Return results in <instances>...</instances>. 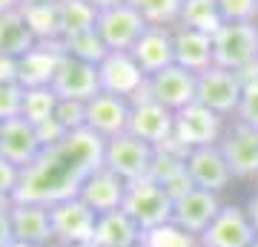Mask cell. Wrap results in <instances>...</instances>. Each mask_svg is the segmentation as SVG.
Masks as SVG:
<instances>
[{
    "instance_id": "9c48e42d",
    "label": "cell",
    "mask_w": 258,
    "mask_h": 247,
    "mask_svg": "<svg viewBox=\"0 0 258 247\" xmlns=\"http://www.w3.org/2000/svg\"><path fill=\"white\" fill-rule=\"evenodd\" d=\"M52 213V230H55V247L60 244H78V241H92L98 213L83 202L81 195L63 199V202L49 204Z\"/></svg>"
},
{
    "instance_id": "e0dca14e",
    "label": "cell",
    "mask_w": 258,
    "mask_h": 247,
    "mask_svg": "<svg viewBox=\"0 0 258 247\" xmlns=\"http://www.w3.org/2000/svg\"><path fill=\"white\" fill-rule=\"evenodd\" d=\"M129 132L158 150V146H164V144L172 141V132H175V112H169L166 107L149 101V98H138V101H132Z\"/></svg>"
},
{
    "instance_id": "f1b7e54d",
    "label": "cell",
    "mask_w": 258,
    "mask_h": 247,
    "mask_svg": "<svg viewBox=\"0 0 258 247\" xmlns=\"http://www.w3.org/2000/svg\"><path fill=\"white\" fill-rule=\"evenodd\" d=\"M57 101H60V98L52 92V86L26 89L23 92V110H20V118H26L29 124H35V127H43L46 121L55 118Z\"/></svg>"
},
{
    "instance_id": "2e32d148",
    "label": "cell",
    "mask_w": 258,
    "mask_h": 247,
    "mask_svg": "<svg viewBox=\"0 0 258 247\" xmlns=\"http://www.w3.org/2000/svg\"><path fill=\"white\" fill-rule=\"evenodd\" d=\"M46 146L40 141L35 124H29L26 118H9L0 124V158L12 161L15 167L26 170L40 158Z\"/></svg>"
},
{
    "instance_id": "603a6c76",
    "label": "cell",
    "mask_w": 258,
    "mask_h": 247,
    "mask_svg": "<svg viewBox=\"0 0 258 247\" xmlns=\"http://www.w3.org/2000/svg\"><path fill=\"white\" fill-rule=\"evenodd\" d=\"M132 58L138 61L144 75H155L175 64V46H172V26H149L132 49Z\"/></svg>"
},
{
    "instance_id": "f546056e",
    "label": "cell",
    "mask_w": 258,
    "mask_h": 247,
    "mask_svg": "<svg viewBox=\"0 0 258 247\" xmlns=\"http://www.w3.org/2000/svg\"><path fill=\"white\" fill-rule=\"evenodd\" d=\"M149 26H175L184 0H126Z\"/></svg>"
},
{
    "instance_id": "8992f818",
    "label": "cell",
    "mask_w": 258,
    "mask_h": 247,
    "mask_svg": "<svg viewBox=\"0 0 258 247\" xmlns=\"http://www.w3.org/2000/svg\"><path fill=\"white\" fill-rule=\"evenodd\" d=\"M195 92H198V75L186 72L184 66L172 64L166 69H161V72L149 75L147 86H144V92L138 98H149V101L166 107L169 112H181L184 107L195 104Z\"/></svg>"
},
{
    "instance_id": "1f68e13d",
    "label": "cell",
    "mask_w": 258,
    "mask_h": 247,
    "mask_svg": "<svg viewBox=\"0 0 258 247\" xmlns=\"http://www.w3.org/2000/svg\"><path fill=\"white\" fill-rule=\"evenodd\" d=\"M238 75H241V81H244V95H241L238 112H235L232 121H241V124L258 129V64L247 66Z\"/></svg>"
},
{
    "instance_id": "7c38bea8",
    "label": "cell",
    "mask_w": 258,
    "mask_h": 247,
    "mask_svg": "<svg viewBox=\"0 0 258 247\" xmlns=\"http://www.w3.org/2000/svg\"><path fill=\"white\" fill-rule=\"evenodd\" d=\"M218 146H221L235 181H258V129L241 121H230Z\"/></svg>"
},
{
    "instance_id": "4fadbf2b",
    "label": "cell",
    "mask_w": 258,
    "mask_h": 247,
    "mask_svg": "<svg viewBox=\"0 0 258 247\" xmlns=\"http://www.w3.org/2000/svg\"><path fill=\"white\" fill-rule=\"evenodd\" d=\"M98 81H101V92L135 101L147 86V75L132 58V52H109L98 64Z\"/></svg>"
},
{
    "instance_id": "484cf974",
    "label": "cell",
    "mask_w": 258,
    "mask_h": 247,
    "mask_svg": "<svg viewBox=\"0 0 258 247\" xmlns=\"http://www.w3.org/2000/svg\"><path fill=\"white\" fill-rule=\"evenodd\" d=\"M175 26L195 29V32H204V35H215L224 26V20L215 0H184Z\"/></svg>"
},
{
    "instance_id": "d6a6232c",
    "label": "cell",
    "mask_w": 258,
    "mask_h": 247,
    "mask_svg": "<svg viewBox=\"0 0 258 247\" xmlns=\"http://www.w3.org/2000/svg\"><path fill=\"white\" fill-rule=\"evenodd\" d=\"M141 247H201V241H198V236L181 230L172 221H166L161 227L147 230L141 238Z\"/></svg>"
},
{
    "instance_id": "30bf717a",
    "label": "cell",
    "mask_w": 258,
    "mask_h": 247,
    "mask_svg": "<svg viewBox=\"0 0 258 247\" xmlns=\"http://www.w3.org/2000/svg\"><path fill=\"white\" fill-rule=\"evenodd\" d=\"M95 29H98V35H101V40L106 43L109 52H132L135 43L141 40V35L149 29V23L129 3H120V6L98 12Z\"/></svg>"
},
{
    "instance_id": "ac0fdd59",
    "label": "cell",
    "mask_w": 258,
    "mask_h": 247,
    "mask_svg": "<svg viewBox=\"0 0 258 247\" xmlns=\"http://www.w3.org/2000/svg\"><path fill=\"white\" fill-rule=\"evenodd\" d=\"M52 92L60 101H89L101 92V81H98V66L78 61L72 55H63L57 75L52 81Z\"/></svg>"
},
{
    "instance_id": "f35d334b",
    "label": "cell",
    "mask_w": 258,
    "mask_h": 247,
    "mask_svg": "<svg viewBox=\"0 0 258 247\" xmlns=\"http://www.w3.org/2000/svg\"><path fill=\"white\" fill-rule=\"evenodd\" d=\"M3 81H18V61L15 58L0 55V83Z\"/></svg>"
},
{
    "instance_id": "4dcf8cb0",
    "label": "cell",
    "mask_w": 258,
    "mask_h": 247,
    "mask_svg": "<svg viewBox=\"0 0 258 247\" xmlns=\"http://www.w3.org/2000/svg\"><path fill=\"white\" fill-rule=\"evenodd\" d=\"M60 43H63L66 55L78 58V61H86V64H95V66L109 55V49H106V43L101 40L98 29H89V32H81V35H75V37H66Z\"/></svg>"
},
{
    "instance_id": "cb8c5ba5",
    "label": "cell",
    "mask_w": 258,
    "mask_h": 247,
    "mask_svg": "<svg viewBox=\"0 0 258 247\" xmlns=\"http://www.w3.org/2000/svg\"><path fill=\"white\" fill-rule=\"evenodd\" d=\"M141 238H144V230L123 210H115L98 216L92 241L98 247H141Z\"/></svg>"
},
{
    "instance_id": "74e56055",
    "label": "cell",
    "mask_w": 258,
    "mask_h": 247,
    "mask_svg": "<svg viewBox=\"0 0 258 247\" xmlns=\"http://www.w3.org/2000/svg\"><path fill=\"white\" fill-rule=\"evenodd\" d=\"M15 241V230H12V204L0 207V247H9Z\"/></svg>"
},
{
    "instance_id": "b9f144b4",
    "label": "cell",
    "mask_w": 258,
    "mask_h": 247,
    "mask_svg": "<svg viewBox=\"0 0 258 247\" xmlns=\"http://www.w3.org/2000/svg\"><path fill=\"white\" fill-rule=\"evenodd\" d=\"M43 3H57V0H20V9H26V6H43Z\"/></svg>"
},
{
    "instance_id": "d4e9b609",
    "label": "cell",
    "mask_w": 258,
    "mask_h": 247,
    "mask_svg": "<svg viewBox=\"0 0 258 247\" xmlns=\"http://www.w3.org/2000/svg\"><path fill=\"white\" fill-rule=\"evenodd\" d=\"M35 43H37V37L32 35L23 9H12L6 15H0V55L18 61Z\"/></svg>"
},
{
    "instance_id": "ffe728a7",
    "label": "cell",
    "mask_w": 258,
    "mask_h": 247,
    "mask_svg": "<svg viewBox=\"0 0 258 247\" xmlns=\"http://www.w3.org/2000/svg\"><path fill=\"white\" fill-rule=\"evenodd\" d=\"M63 43H35L23 58H18V83L23 89L52 86L57 66L63 61Z\"/></svg>"
},
{
    "instance_id": "ab89813d",
    "label": "cell",
    "mask_w": 258,
    "mask_h": 247,
    "mask_svg": "<svg viewBox=\"0 0 258 247\" xmlns=\"http://www.w3.org/2000/svg\"><path fill=\"white\" fill-rule=\"evenodd\" d=\"M86 3H92L98 12H103V9H112V6H120V3H126V0H86Z\"/></svg>"
},
{
    "instance_id": "4316f807",
    "label": "cell",
    "mask_w": 258,
    "mask_h": 247,
    "mask_svg": "<svg viewBox=\"0 0 258 247\" xmlns=\"http://www.w3.org/2000/svg\"><path fill=\"white\" fill-rule=\"evenodd\" d=\"M57 12H60V40L89 32L98 23V9L86 0H57Z\"/></svg>"
},
{
    "instance_id": "ba28073f",
    "label": "cell",
    "mask_w": 258,
    "mask_h": 247,
    "mask_svg": "<svg viewBox=\"0 0 258 247\" xmlns=\"http://www.w3.org/2000/svg\"><path fill=\"white\" fill-rule=\"evenodd\" d=\"M241 95H244V81L238 72L221 69V66H212L207 72L198 75V92H195V101L204 104L207 110L218 112L221 118L232 121L238 112Z\"/></svg>"
},
{
    "instance_id": "7402d4cb",
    "label": "cell",
    "mask_w": 258,
    "mask_h": 247,
    "mask_svg": "<svg viewBox=\"0 0 258 247\" xmlns=\"http://www.w3.org/2000/svg\"><path fill=\"white\" fill-rule=\"evenodd\" d=\"M172 46H175V64L184 66L186 72L201 75L215 66L212 35H204V32L184 29V26H172Z\"/></svg>"
},
{
    "instance_id": "d6986e66",
    "label": "cell",
    "mask_w": 258,
    "mask_h": 247,
    "mask_svg": "<svg viewBox=\"0 0 258 247\" xmlns=\"http://www.w3.org/2000/svg\"><path fill=\"white\" fill-rule=\"evenodd\" d=\"M12 230H15V241L35 244V247H55V230H52L49 204L12 202Z\"/></svg>"
},
{
    "instance_id": "7bdbcfd3",
    "label": "cell",
    "mask_w": 258,
    "mask_h": 247,
    "mask_svg": "<svg viewBox=\"0 0 258 247\" xmlns=\"http://www.w3.org/2000/svg\"><path fill=\"white\" fill-rule=\"evenodd\" d=\"M60 247H98L95 241H78V244H60Z\"/></svg>"
},
{
    "instance_id": "e575fe53",
    "label": "cell",
    "mask_w": 258,
    "mask_h": 247,
    "mask_svg": "<svg viewBox=\"0 0 258 247\" xmlns=\"http://www.w3.org/2000/svg\"><path fill=\"white\" fill-rule=\"evenodd\" d=\"M55 121L63 127L66 135H75L86 129V104L83 101H57Z\"/></svg>"
},
{
    "instance_id": "8d00e7d4",
    "label": "cell",
    "mask_w": 258,
    "mask_h": 247,
    "mask_svg": "<svg viewBox=\"0 0 258 247\" xmlns=\"http://www.w3.org/2000/svg\"><path fill=\"white\" fill-rule=\"evenodd\" d=\"M20 181H23V170L15 167L12 161H6V158H0V195L15 202L18 190H20Z\"/></svg>"
},
{
    "instance_id": "277c9868",
    "label": "cell",
    "mask_w": 258,
    "mask_h": 247,
    "mask_svg": "<svg viewBox=\"0 0 258 247\" xmlns=\"http://www.w3.org/2000/svg\"><path fill=\"white\" fill-rule=\"evenodd\" d=\"M215 66L244 72L247 66L258 64V23H224L212 35Z\"/></svg>"
},
{
    "instance_id": "3957f363",
    "label": "cell",
    "mask_w": 258,
    "mask_h": 247,
    "mask_svg": "<svg viewBox=\"0 0 258 247\" xmlns=\"http://www.w3.org/2000/svg\"><path fill=\"white\" fill-rule=\"evenodd\" d=\"M230 121L221 118L218 112L207 110L204 104H189L181 112H175V132H172V144L181 146L184 153L198 150V146H215L221 144L224 132H227Z\"/></svg>"
},
{
    "instance_id": "7a4b0ae2",
    "label": "cell",
    "mask_w": 258,
    "mask_h": 247,
    "mask_svg": "<svg viewBox=\"0 0 258 247\" xmlns=\"http://www.w3.org/2000/svg\"><path fill=\"white\" fill-rule=\"evenodd\" d=\"M152 161H155V146L135 138L132 132L103 141V167L120 175L126 184L144 181L152 173Z\"/></svg>"
},
{
    "instance_id": "f6af8a7d",
    "label": "cell",
    "mask_w": 258,
    "mask_h": 247,
    "mask_svg": "<svg viewBox=\"0 0 258 247\" xmlns=\"http://www.w3.org/2000/svg\"><path fill=\"white\" fill-rule=\"evenodd\" d=\"M255 199H258V181H255Z\"/></svg>"
},
{
    "instance_id": "44dd1931",
    "label": "cell",
    "mask_w": 258,
    "mask_h": 247,
    "mask_svg": "<svg viewBox=\"0 0 258 247\" xmlns=\"http://www.w3.org/2000/svg\"><path fill=\"white\" fill-rule=\"evenodd\" d=\"M126 187H129V184L123 181L120 175H115L112 170H106V167H98V170L86 178V184L81 187L78 195H81L83 202L89 204L98 216H103V213L123 210Z\"/></svg>"
},
{
    "instance_id": "6da1fadb",
    "label": "cell",
    "mask_w": 258,
    "mask_h": 247,
    "mask_svg": "<svg viewBox=\"0 0 258 247\" xmlns=\"http://www.w3.org/2000/svg\"><path fill=\"white\" fill-rule=\"evenodd\" d=\"M103 167V141L92 132H75L63 141L46 146L32 167L23 170L15 202L55 204L81 192L86 178Z\"/></svg>"
},
{
    "instance_id": "52a82bcc",
    "label": "cell",
    "mask_w": 258,
    "mask_h": 247,
    "mask_svg": "<svg viewBox=\"0 0 258 247\" xmlns=\"http://www.w3.org/2000/svg\"><path fill=\"white\" fill-rule=\"evenodd\" d=\"M258 227L244 204H224L201 236V247H255Z\"/></svg>"
},
{
    "instance_id": "5bb4252c",
    "label": "cell",
    "mask_w": 258,
    "mask_h": 247,
    "mask_svg": "<svg viewBox=\"0 0 258 247\" xmlns=\"http://www.w3.org/2000/svg\"><path fill=\"white\" fill-rule=\"evenodd\" d=\"M129 115H132V101L109 92H98L95 98L86 101V132L98 135L101 141H112L129 132Z\"/></svg>"
},
{
    "instance_id": "d590c367",
    "label": "cell",
    "mask_w": 258,
    "mask_h": 247,
    "mask_svg": "<svg viewBox=\"0 0 258 247\" xmlns=\"http://www.w3.org/2000/svg\"><path fill=\"white\" fill-rule=\"evenodd\" d=\"M23 86L18 81H3L0 83V124L9 118H20L23 110Z\"/></svg>"
},
{
    "instance_id": "836d02e7",
    "label": "cell",
    "mask_w": 258,
    "mask_h": 247,
    "mask_svg": "<svg viewBox=\"0 0 258 247\" xmlns=\"http://www.w3.org/2000/svg\"><path fill=\"white\" fill-rule=\"evenodd\" d=\"M224 23H258V0H215Z\"/></svg>"
},
{
    "instance_id": "ee69618b",
    "label": "cell",
    "mask_w": 258,
    "mask_h": 247,
    "mask_svg": "<svg viewBox=\"0 0 258 247\" xmlns=\"http://www.w3.org/2000/svg\"><path fill=\"white\" fill-rule=\"evenodd\" d=\"M9 247H35V244H23V241H12Z\"/></svg>"
},
{
    "instance_id": "8fae6325",
    "label": "cell",
    "mask_w": 258,
    "mask_h": 247,
    "mask_svg": "<svg viewBox=\"0 0 258 247\" xmlns=\"http://www.w3.org/2000/svg\"><path fill=\"white\" fill-rule=\"evenodd\" d=\"M224 202L218 192H210V190H201V187H189L184 190L181 195L172 199V224H178L181 230L201 236L207 233V227L212 224V219L221 213Z\"/></svg>"
},
{
    "instance_id": "9a60e30c",
    "label": "cell",
    "mask_w": 258,
    "mask_h": 247,
    "mask_svg": "<svg viewBox=\"0 0 258 247\" xmlns=\"http://www.w3.org/2000/svg\"><path fill=\"white\" fill-rule=\"evenodd\" d=\"M186 175H189L192 187L218 192V195H224L232 187V181H235V175H232V170L218 144L189 150L186 153Z\"/></svg>"
},
{
    "instance_id": "5b68a950",
    "label": "cell",
    "mask_w": 258,
    "mask_h": 247,
    "mask_svg": "<svg viewBox=\"0 0 258 247\" xmlns=\"http://www.w3.org/2000/svg\"><path fill=\"white\" fill-rule=\"evenodd\" d=\"M123 213L147 233L152 227H161L166 221H172V195L158 181L144 178V181H135L126 187Z\"/></svg>"
},
{
    "instance_id": "83f0119b",
    "label": "cell",
    "mask_w": 258,
    "mask_h": 247,
    "mask_svg": "<svg viewBox=\"0 0 258 247\" xmlns=\"http://www.w3.org/2000/svg\"><path fill=\"white\" fill-rule=\"evenodd\" d=\"M26 23L37 43H57L60 40V12L57 3H43V6H26L23 9Z\"/></svg>"
},
{
    "instance_id": "60d3db41",
    "label": "cell",
    "mask_w": 258,
    "mask_h": 247,
    "mask_svg": "<svg viewBox=\"0 0 258 247\" xmlns=\"http://www.w3.org/2000/svg\"><path fill=\"white\" fill-rule=\"evenodd\" d=\"M12 9H20V0H0V15H6Z\"/></svg>"
}]
</instances>
